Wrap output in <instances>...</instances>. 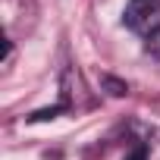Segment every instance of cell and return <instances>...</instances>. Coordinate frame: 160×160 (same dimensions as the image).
<instances>
[{
  "instance_id": "4",
  "label": "cell",
  "mask_w": 160,
  "mask_h": 160,
  "mask_svg": "<svg viewBox=\"0 0 160 160\" xmlns=\"http://www.w3.org/2000/svg\"><path fill=\"white\" fill-rule=\"evenodd\" d=\"M126 160H148V148H144V144H138V148H135Z\"/></svg>"
},
{
  "instance_id": "2",
  "label": "cell",
  "mask_w": 160,
  "mask_h": 160,
  "mask_svg": "<svg viewBox=\"0 0 160 160\" xmlns=\"http://www.w3.org/2000/svg\"><path fill=\"white\" fill-rule=\"evenodd\" d=\"M101 85H104L113 98H122V94L129 91V85H126V82H119V78H113V75H104V78H101Z\"/></svg>"
},
{
  "instance_id": "5",
  "label": "cell",
  "mask_w": 160,
  "mask_h": 160,
  "mask_svg": "<svg viewBox=\"0 0 160 160\" xmlns=\"http://www.w3.org/2000/svg\"><path fill=\"white\" fill-rule=\"evenodd\" d=\"M148 50H151V53H154V57L160 60V38H151V44H148Z\"/></svg>"
},
{
  "instance_id": "1",
  "label": "cell",
  "mask_w": 160,
  "mask_h": 160,
  "mask_svg": "<svg viewBox=\"0 0 160 160\" xmlns=\"http://www.w3.org/2000/svg\"><path fill=\"white\" fill-rule=\"evenodd\" d=\"M122 25L141 38L160 35V0H129L122 10Z\"/></svg>"
},
{
  "instance_id": "3",
  "label": "cell",
  "mask_w": 160,
  "mask_h": 160,
  "mask_svg": "<svg viewBox=\"0 0 160 160\" xmlns=\"http://www.w3.org/2000/svg\"><path fill=\"white\" fill-rule=\"evenodd\" d=\"M57 113H63V107H50V110H38V113L32 116V122H41V119H53Z\"/></svg>"
}]
</instances>
